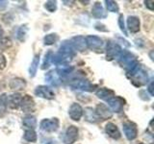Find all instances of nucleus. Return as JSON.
Listing matches in <instances>:
<instances>
[{
	"mask_svg": "<svg viewBox=\"0 0 154 144\" xmlns=\"http://www.w3.org/2000/svg\"><path fill=\"white\" fill-rule=\"evenodd\" d=\"M69 86L72 89L82 90V91H93L96 88V86L93 85L90 81L85 80V79H81V78L72 80Z\"/></svg>",
	"mask_w": 154,
	"mask_h": 144,
	"instance_id": "f257e3e1",
	"label": "nucleus"
},
{
	"mask_svg": "<svg viewBox=\"0 0 154 144\" xmlns=\"http://www.w3.org/2000/svg\"><path fill=\"white\" fill-rule=\"evenodd\" d=\"M122 47L119 44L112 41H109L106 47V59L108 61H113L115 59H119L122 54Z\"/></svg>",
	"mask_w": 154,
	"mask_h": 144,
	"instance_id": "f03ea898",
	"label": "nucleus"
},
{
	"mask_svg": "<svg viewBox=\"0 0 154 144\" xmlns=\"http://www.w3.org/2000/svg\"><path fill=\"white\" fill-rule=\"evenodd\" d=\"M138 62L136 60V57H135L132 53H130L128 51H122V54H120L119 58V64L122 67H124L126 71L131 67L135 62Z\"/></svg>",
	"mask_w": 154,
	"mask_h": 144,
	"instance_id": "7ed1b4c3",
	"label": "nucleus"
},
{
	"mask_svg": "<svg viewBox=\"0 0 154 144\" xmlns=\"http://www.w3.org/2000/svg\"><path fill=\"white\" fill-rule=\"evenodd\" d=\"M130 79H131L132 83L137 86H141L146 85L148 82V75L147 72L142 68V66L140 67V69L136 72L135 74H133L132 76H130Z\"/></svg>",
	"mask_w": 154,
	"mask_h": 144,
	"instance_id": "20e7f679",
	"label": "nucleus"
},
{
	"mask_svg": "<svg viewBox=\"0 0 154 144\" xmlns=\"http://www.w3.org/2000/svg\"><path fill=\"white\" fill-rule=\"evenodd\" d=\"M122 129L125 136L128 140H134L138 136V129L136 124L131 121H126L122 124Z\"/></svg>",
	"mask_w": 154,
	"mask_h": 144,
	"instance_id": "39448f33",
	"label": "nucleus"
},
{
	"mask_svg": "<svg viewBox=\"0 0 154 144\" xmlns=\"http://www.w3.org/2000/svg\"><path fill=\"white\" fill-rule=\"evenodd\" d=\"M40 127L42 131L52 133L56 132L59 128V119L52 118V119H43L40 124Z\"/></svg>",
	"mask_w": 154,
	"mask_h": 144,
	"instance_id": "423d86ee",
	"label": "nucleus"
},
{
	"mask_svg": "<svg viewBox=\"0 0 154 144\" xmlns=\"http://www.w3.org/2000/svg\"><path fill=\"white\" fill-rule=\"evenodd\" d=\"M35 94L38 97H41L43 99L52 100L55 98V93L49 86H38L35 89Z\"/></svg>",
	"mask_w": 154,
	"mask_h": 144,
	"instance_id": "0eeeda50",
	"label": "nucleus"
},
{
	"mask_svg": "<svg viewBox=\"0 0 154 144\" xmlns=\"http://www.w3.org/2000/svg\"><path fill=\"white\" fill-rule=\"evenodd\" d=\"M19 107L21 108V110L25 113L33 112L36 109V104L34 99L31 97L30 95H24L22 96L21 103Z\"/></svg>",
	"mask_w": 154,
	"mask_h": 144,
	"instance_id": "6e6552de",
	"label": "nucleus"
},
{
	"mask_svg": "<svg viewBox=\"0 0 154 144\" xmlns=\"http://www.w3.org/2000/svg\"><path fill=\"white\" fill-rule=\"evenodd\" d=\"M78 129L73 126V125H70V126L67 127L64 136L65 144H73L77 140V138H78Z\"/></svg>",
	"mask_w": 154,
	"mask_h": 144,
	"instance_id": "1a4fd4ad",
	"label": "nucleus"
},
{
	"mask_svg": "<svg viewBox=\"0 0 154 144\" xmlns=\"http://www.w3.org/2000/svg\"><path fill=\"white\" fill-rule=\"evenodd\" d=\"M108 106L110 110L115 112H120L123 109V106L125 104V100L119 96H114L111 99L107 100Z\"/></svg>",
	"mask_w": 154,
	"mask_h": 144,
	"instance_id": "9d476101",
	"label": "nucleus"
},
{
	"mask_svg": "<svg viewBox=\"0 0 154 144\" xmlns=\"http://www.w3.org/2000/svg\"><path fill=\"white\" fill-rule=\"evenodd\" d=\"M94 112H95V114L97 115V117L102 120L110 119L113 116V112L110 110V108H108V106H106L105 104H98L96 106Z\"/></svg>",
	"mask_w": 154,
	"mask_h": 144,
	"instance_id": "9b49d317",
	"label": "nucleus"
},
{
	"mask_svg": "<svg viewBox=\"0 0 154 144\" xmlns=\"http://www.w3.org/2000/svg\"><path fill=\"white\" fill-rule=\"evenodd\" d=\"M86 43H87V48H89L91 50H99L103 45V40L97 36H88L86 37Z\"/></svg>",
	"mask_w": 154,
	"mask_h": 144,
	"instance_id": "f8f14e48",
	"label": "nucleus"
},
{
	"mask_svg": "<svg viewBox=\"0 0 154 144\" xmlns=\"http://www.w3.org/2000/svg\"><path fill=\"white\" fill-rule=\"evenodd\" d=\"M69 114L72 120L74 121H79L81 117L83 116V109L78 103H73L69 108Z\"/></svg>",
	"mask_w": 154,
	"mask_h": 144,
	"instance_id": "ddd939ff",
	"label": "nucleus"
},
{
	"mask_svg": "<svg viewBox=\"0 0 154 144\" xmlns=\"http://www.w3.org/2000/svg\"><path fill=\"white\" fill-rule=\"evenodd\" d=\"M70 43L73 46L74 50H78L80 52H83L87 49V43L86 38L83 36H75L71 38Z\"/></svg>",
	"mask_w": 154,
	"mask_h": 144,
	"instance_id": "4468645a",
	"label": "nucleus"
},
{
	"mask_svg": "<svg viewBox=\"0 0 154 144\" xmlns=\"http://www.w3.org/2000/svg\"><path fill=\"white\" fill-rule=\"evenodd\" d=\"M45 81L52 86H59L62 84L61 77L58 75L56 70H50L45 74Z\"/></svg>",
	"mask_w": 154,
	"mask_h": 144,
	"instance_id": "2eb2a0df",
	"label": "nucleus"
},
{
	"mask_svg": "<svg viewBox=\"0 0 154 144\" xmlns=\"http://www.w3.org/2000/svg\"><path fill=\"white\" fill-rule=\"evenodd\" d=\"M58 52H60V53H62V54H64V55L69 56L70 58H73L75 56L74 48L70 43V41H69V40L63 41V43L61 44V46L59 48V51H58Z\"/></svg>",
	"mask_w": 154,
	"mask_h": 144,
	"instance_id": "dca6fc26",
	"label": "nucleus"
},
{
	"mask_svg": "<svg viewBox=\"0 0 154 144\" xmlns=\"http://www.w3.org/2000/svg\"><path fill=\"white\" fill-rule=\"evenodd\" d=\"M22 95L20 93H14L7 97V106L11 109H17L21 103Z\"/></svg>",
	"mask_w": 154,
	"mask_h": 144,
	"instance_id": "f3484780",
	"label": "nucleus"
},
{
	"mask_svg": "<svg viewBox=\"0 0 154 144\" xmlns=\"http://www.w3.org/2000/svg\"><path fill=\"white\" fill-rule=\"evenodd\" d=\"M105 132L110 137H112L113 139H119L120 137V132H119V128L117 127V125L112 123V122H109V123L106 124Z\"/></svg>",
	"mask_w": 154,
	"mask_h": 144,
	"instance_id": "a211bd4d",
	"label": "nucleus"
},
{
	"mask_svg": "<svg viewBox=\"0 0 154 144\" xmlns=\"http://www.w3.org/2000/svg\"><path fill=\"white\" fill-rule=\"evenodd\" d=\"M140 19L135 16H129L127 17V28L131 33H138L140 31Z\"/></svg>",
	"mask_w": 154,
	"mask_h": 144,
	"instance_id": "6ab92c4d",
	"label": "nucleus"
},
{
	"mask_svg": "<svg viewBox=\"0 0 154 144\" xmlns=\"http://www.w3.org/2000/svg\"><path fill=\"white\" fill-rule=\"evenodd\" d=\"M91 14H93L94 17L98 18V19L105 18L107 16V14H106L104 8L102 7L101 3H99V2H95L94 4L93 8H91Z\"/></svg>",
	"mask_w": 154,
	"mask_h": 144,
	"instance_id": "aec40b11",
	"label": "nucleus"
},
{
	"mask_svg": "<svg viewBox=\"0 0 154 144\" xmlns=\"http://www.w3.org/2000/svg\"><path fill=\"white\" fill-rule=\"evenodd\" d=\"M9 86L13 90H22L26 86V82L21 78H13L10 81Z\"/></svg>",
	"mask_w": 154,
	"mask_h": 144,
	"instance_id": "412c9836",
	"label": "nucleus"
},
{
	"mask_svg": "<svg viewBox=\"0 0 154 144\" xmlns=\"http://www.w3.org/2000/svg\"><path fill=\"white\" fill-rule=\"evenodd\" d=\"M95 94L99 99H102V100H105V101H107V100L111 99L112 97H114V96H116L115 92L113 90H111L109 88H98L97 90H96Z\"/></svg>",
	"mask_w": 154,
	"mask_h": 144,
	"instance_id": "4be33fe9",
	"label": "nucleus"
},
{
	"mask_svg": "<svg viewBox=\"0 0 154 144\" xmlns=\"http://www.w3.org/2000/svg\"><path fill=\"white\" fill-rule=\"evenodd\" d=\"M73 66L71 65H69V64H60L57 66V68L55 69L56 72L58 73L61 78L62 77H66L69 76V74L72 73V71H73Z\"/></svg>",
	"mask_w": 154,
	"mask_h": 144,
	"instance_id": "5701e85b",
	"label": "nucleus"
},
{
	"mask_svg": "<svg viewBox=\"0 0 154 144\" xmlns=\"http://www.w3.org/2000/svg\"><path fill=\"white\" fill-rule=\"evenodd\" d=\"M22 124L24 127H26L30 130H34L37 127V119L35 116L31 114H28L22 118Z\"/></svg>",
	"mask_w": 154,
	"mask_h": 144,
	"instance_id": "b1692460",
	"label": "nucleus"
},
{
	"mask_svg": "<svg viewBox=\"0 0 154 144\" xmlns=\"http://www.w3.org/2000/svg\"><path fill=\"white\" fill-rule=\"evenodd\" d=\"M83 113L85 114V119L88 122L96 123L99 120V118L97 117V115L95 114L94 110H93L91 108H86L85 110H83Z\"/></svg>",
	"mask_w": 154,
	"mask_h": 144,
	"instance_id": "393cba45",
	"label": "nucleus"
},
{
	"mask_svg": "<svg viewBox=\"0 0 154 144\" xmlns=\"http://www.w3.org/2000/svg\"><path fill=\"white\" fill-rule=\"evenodd\" d=\"M38 64H40V54H37L33 58L31 65L29 67V75H30L31 78L35 77V75L37 73V70H38Z\"/></svg>",
	"mask_w": 154,
	"mask_h": 144,
	"instance_id": "a878e982",
	"label": "nucleus"
},
{
	"mask_svg": "<svg viewBox=\"0 0 154 144\" xmlns=\"http://www.w3.org/2000/svg\"><path fill=\"white\" fill-rule=\"evenodd\" d=\"M23 137L28 142H36L37 139H38L36 132L34 131V130H30V129H28V130H26L25 132H24Z\"/></svg>",
	"mask_w": 154,
	"mask_h": 144,
	"instance_id": "bb28decb",
	"label": "nucleus"
},
{
	"mask_svg": "<svg viewBox=\"0 0 154 144\" xmlns=\"http://www.w3.org/2000/svg\"><path fill=\"white\" fill-rule=\"evenodd\" d=\"M59 40V37H58L57 34H48L45 38H43V42H45V45H52L54 44L57 40Z\"/></svg>",
	"mask_w": 154,
	"mask_h": 144,
	"instance_id": "cd10ccee",
	"label": "nucleus"
},
{
	"mask_svg": "<svg viewBox=\"0 0 154 144\" xmlns=\"http://www.w3.org/2000/svg\"><path fill=\"white\" fill-rule=\"evenodd\" d=\"M27 32H28V28L26 25H22L18 28L17 33V38L18 40L24 41L25 40V38L27 36Z\"/></svg>",
	"mask_w": 154,
	"mask_h": 144,
	"instance_id": "c85d7f7f",
	"label": "nucleus"
},
{
	"mask_svg": "<svg viewBox=\"0 0 154 144\" xmlns=\"http://www.w3.org/2000/svg\"><path fill=\"white\" fill-rule=\"evenodd\" d=\"M106 4V8L109 12H112V13H119V5L117 2L112 1V0H106L105 1Z\"/></svg>",
	"mask_w": 154,
	"mask_h": 144,
	"instance_id": "c756f323",
	"label": "nucleus"
},
{
	"mask_svg": "<svg viewBox=\"0 0 154 144\" xmlns=\"http://www.w3.org/2000/svg\"><path fill=\"white\" fill-rule=\"evenodd\" d=\"M53 55V52L52 51H48L45 56V59H43V62H42V69H46L49 67L50 64H51V58Z\"/></svg>",
	"mask_w": 154,
	"mask_h": 144,
	"instance_id": "7c9ffc66",
	"label": "nucleus"
},
{
	"mask_svg": "<svg viewBox=\"0 0 154 144\" xmlns=\"http://www.w3.org/2000/svg\"><path fill=\"white\" fill-rule=\"evenodd\" d=\"M7 97L6 94H2L0 96V115H2L6 112L7 108Z\"/></svg>",
	"mask_w": 154,
	"mask_h": 144,
	"instance_id": "2f4dec72",
	"label": "nucleus"
},
{
	"mask_svg": "<svg viewBox=\"0 0 154 144\" xmlns=\"http://www.w3.org/2000/svg\"><path fill=\"white\" fill-rule=\"evenodd\" d=\"M45 8L49 13H54V12H56V10H57V2L56 1H52V0L46 1L45 4Z\"/></svg>",
	"mask_w": 154,
	"mask_h": 144,
	"instance_id": "473e14b6",
	"label": "nucleus"
},
{
	"mask_svg": "<svg viewBox=\"0 0 154 144\" xmlns=\"http://www.w3.org/2000/svg\"><path fill=\"white\" fill-rule=\"evenodd\" d=\"M11 46H12V41L9 38H3L1 41H0V48H2L3 50H6Z\"/></svg>",
	"mask_w": 154,
	"mask_h": 144,
	"instance_id": "72a5a7b5",
	"label": "nucleus"
},
{
	"mask_svg": "<svg viewBox=\"0 0 154 144\" xmlns=\"http://www.w3.org/2000/svg\"><path fill=\"white\" fill-rule=\"evenodd\" d=\"M119 29L122 30V32L124 34L125 36H127V32H126V28H125V24H124V16L122 14H120L119 17Z\"/></svg>",
	"mask_w": 154,
	"mask_h": 144,
	"instance_id": "f704fd0d",
	"label": "nucleus"
},
{
	"mask_svg": "<svg viewBox=\"0 0 154 144\" xmlns=\"http://www.w3.org/2000/svg\"><path fill=\"white\" fill-rule=\"evenodd\" d=\"M6 64H7V60L5 56L2 54V53H0V70L4 69L5 67H6Z\"/></svg>",
	"mask_w": 154,
	"mask_h": 144,
	"instance_id": "c9c22d12",
	"label": "nucleus"
},
{
	"mask_svg": "<svg viewBox=\"0 0 154 144\" xmlns=\"http://www.w3.org/2000/svg\"><path fill=\"white\" fill-rule=\"evenodd\" d=\"M94 28H95L97 31H100V32H108V29L105 27V25H103V24H102V23H100V22L95 23Z\"/></svg>",
	"mask_w": 154,
	"mask_h": 144,
	"instance_id": "e433bc0d",
	"label": "nucleus"
},
{
	"mask_svg": "<svg viewBox=\"0 0 154 144\" xmlns=\"http://www.w3.org/2000/svg\"><path fill=\"white\" fill-rule=\"evenodd\" d=\"M147 91L149 92V94H150V96H153L154 91H153V81H152V80L150 81V83H149V85H148Z\"/></svg>",
	"mask_w": 154,
	"mask_h": 144,
	"instance_id": "4c0bfd02",
	"label": "nucleus"
},
{
	"mask_svg": "<svg viewBox=\"0 0 154 144\" xmlns=\"http://www.w3.org/2000/svg\"><path fill=\"white\" fill-rule=\"evenodd\" d=\"M153 1H144V5H146V7L148 8L150 11H153Z\"/></svg>",
	"mask_w": 154,
	"mask_h": 144,
	"instance_id": "58836bf2",
	"label": "nucleus"
},
{
	"mask_svg": "<svg viewBox=\"0 0 154 144\" xmlns=\"http://www.w3.org/2000/svg\"><path fill=\"white\" fill-rule=\"evenodd\" d=\"M8 6V1H0V11H4Z\"/></svg>",
	"mask_w": 154,
	"mask_h": 144,
	"instance_id": "ea45409f",
	"label": "nucleus"
},
{
	"mask_svg": "<svg viewBox=\"0 0 154 144\" xmlns=\"http://www.w3.org/2000/svg\"><path fill=\"white\" fill-rule=\"evenodd\" d=\"M152 54H153V50H151V51H150V53H149V56H150V59L153 61V55H152Z\"/></svg>",
	"mask_w": 154,
	"mask_h": 144,
	"instance_id": "a19ab883",
	"label": "nucleus"
},
{
	"mask_svg": "<svg viewBox=\"0 0 154 144\" xmlns=\"http://www.w3.org/2000/svg\"><path fill=\"white\" fill-rule=\"evenodd\" d=\"M46 144H57V143H56L55 141H48Z\"/></svg>",
	"mask_w": 154,
	"mask_h": 144,
	"instance_id": "79ce46f5",
	"label": "nucleus"
},
{
	"mask_svg": "<svg viewBox=\"0 0 154 144\" xmlns=\"http://www.w3.org/2000/svg\"><path fill=\"white\" fill-rule=\"evenodd\" d=\"M138 144H144V143H143V142H141V143H138Z\"/></svg>",
	"mask_w": 154,
	"mask_h": 144,
	"instance_id": "37998d69",
	"label": "nucleus"
}]
</instances>
